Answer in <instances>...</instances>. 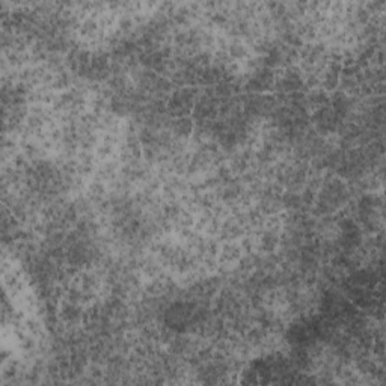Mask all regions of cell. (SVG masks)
I'll list each match as a JSON object with an SVG mask.
<instances>
[{
  "label": "cell",
  "instance_id": "277c9868",
  "mask_svg": "<svg viewBox=\"0 0 386 386\" xmlns=\"http://www.w3.org/2000/svg\"><path fill=\"white\" fill-rule=\"evenodd\" d=\"M243 258V245L229 242L223 246L219 253V262L222 266H231L240 262Z\"/></svg>",
  "mask_w": 386,
  "mask_h": 386
},
{
  "label": "cell",
  "instance_id": "7a4b0ae2",
  "mask_svg": "<svg viewBox=\"0 0 386 386\" xmlns=\"http://www.w3.org/2000/svg\"><path fill=\"white\" fill-rule=\"evenodd\" d=\"M276 73L272 68L258 65L251 71L248 79L245 82V89L249 94H266L269 91H273Z\"/></svg>",
  "mask_w": 386,
  "mask_h": 386
},
{
  "label": "cell",
  "instance_id": "3957f363",
  "mask_svg": "<svg viewBox=\"0 0 386 386\" xmlns=\"http://www.w3.org/2000/svg\"><path fill=\"white\" fill-rule=\"evenodd\" d=\"M168 128L175 139L184 141V139H189L193 135V131H195V121H193L190 117L172 118L171 124H169Z\"/></svg>",
  "mask_w": 386,
  "mask_h": 386
},
{
  "label": "cell",
  "instance_id": "6da1fadb",
  "mask_svg": "<svg viewBox=\"0 0 386 386\" xmlns=\"http://www.w3.org/2000/svg\"><path fill=\"white\" fill-rule=\"evenodd\" d=\"M198 89L193 87H181L171 92L166 102V112L171 118L190 117L198 98Z\"/></svg>",
  "mask_w": 386,
  "mask_h": 386
}]
</instances>
